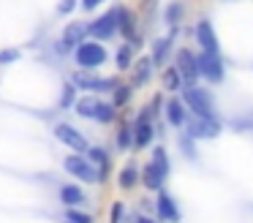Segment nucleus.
I'll use <instances>...</instances> for the list:
<instances>
[{
  "label": "nucleus",
  "instance_id": "nucleus-1",
  "mask_svg": "<svg viewBox=\"0 0 253 223\" xmlns=\"http://www.w3.org/2000/svg\"><path fill=\"white\" fill-rule=\"evenodd\" d=\"M74 109H77L79 117L93 120V123H101V125L115 123V117H117V106H115V103L104 101V98H98V95H84V98H79Z\"/></svg>",
  "mask_w": 253,
  "mask_h": 223
},
{
  "label": "nucleus",
  "instance_id": "nucleus-2",
  "mask_svg": "<svg viewBox=\"0 0 253 223\" xmlns=\"http://www.w3.org/2000/svg\"><path fill=\"white\" fill-rule=\"evenodd\" d=\"M182 103L188 106V112L193 117H202V120H218L215 114V106H212V95L210 90L193 85V87H182Z\"/></svg>",
  "mask_w": 253,
  "mask_h": 223
},
{
  "label": "nucleus",
  "instance_id": "nucleus-3",
  "mask_svg": "<svg viewBox=\"0 0 253 223\" xmlns=\"http://www.w3.org/2000/svg\"><path fill=\"white\" fill-rule=\"evenodd\" d=\"M63 169H66V174H71L74 179H79V182H84V185H98L101 182L98 169L87 161V155L71 152V155L63 158Z\"/></svg>",
  "mask_w": 253,
  "mask_h": 223
},
{
  "label": "nucleus",
  "instance_id": "nucleus-4",
  "mask_svg": "<svg viewBox=\"0 0 253 223\" xmlns=\"http://www.w3.org/2000/svg\"><path fill=\"white\" fill-rule=\"evenodd\" d=\"M117 33H120V5H115L112 11H106L104 16H98L95 22L87 25V36L93 41H101V44L115 38Z\"/></svg>",
  "mask_w": 253,
  "mask_h": 223
},
{
  "label": "nucleus",
  "instance_id": "nucleus-5",
  "mask_svg": "<svg viewBox=\"0 0 253 223\" xmlns=\"http://www.w3.org/2000/svg\"><path fill=\"white\" fill-rule=\"evenodd\" d=\"M74 63L84 71L101 68L106 63V49L101 41H82L77 49H74Z\"/></svg>",
  "mask_w": 253,
  "mask_h": 223
},
{
  "label": "nucleus",
  "instance_id": "nucleus-6",
  "mask_svg": "<svg viewBox=\"0 0 253 223\" xmlns=\"http://www.w3.org/2000/svg\"><path fill=\"white\" fill-rule=\"evenodd\" d=\"M71 85L77 90H84V92H115L120 87V79H104V76H95V74H71Z\"/></svg>",
  "mask_w": 253,
  "mask_h": 223
},
{
  "label": "nucleus",
  "instance_id": "nucleus-7",
  "mask_svg": "<svg viewBox=\"0 0 253 223\" xmlns=\"http://www.w3.org/2000/svg\"><path fill=\"white\" fill-rule=\"evenodd\" d=\"M55 136H57V141H60V144H66L71 152L84 155V152L90 150L84 134H82L79 128H74V125H68V123H57V125H55Z\"/></svg>",
  "mask_w": 253,
  "mask_h": 223
},
{
  "label": "nucleus",
  "instance_id": "nucleus-8",
  "mask_svg": "<svg viewBox=\"0 0 253 223\" xmlns=\"http://www.w3.org/2000/svg\"><path fill=\"white\" fill-rule=\"evenodd\" d=\"M174 68L180 71L182 85L185 87H193L199 79H202V76H199V54H193L191 49H180V52H177Z\"/></svg>",
  "mask_w": 253,
  "mask_h": 223
},
{
  "label": "nucleus",
  "instance_id": "nucleus-9",
  "mask_svg": "<svg viewBox=\"0 0 253 223\" xmlns=\"http://www.w3.org/2000/svg\"><path fill=\"white\" fill-rule=\"evenodd\" d=\"M199 76L204 82H210V85H220L226 79V68H223L220 54H207V52L199 54Z\"/></svg>",
  "mask_w": 253,
  "mask_h": 223
},
{
  "label": "nucleus",
  "instance_id": "nucleus-10",
  "mask_svg": "<svg viewBox=\"0 0 253 223\" xmlns=\"http://www.w3.org/2000/svg\"><path fill=\"white\" fill-rule=\"evenodd\" d=\"M155 218L161 223H180L182 221L180 204H177V199L169 190H158V196H155Z\"/></svg>",
  "mask_w": 253,
  "mask_h": 223
},
{
  "label": "nucleus",
  "instance_id": "nucleus-11",
  "mask_svg": "<svg viewBox=\"0 0 253 223\" xmlns=\"http://www.w3.org/2000/svg\"><path fill=\"white\" fill-rule=\"evenodd\" d=\"M188 139H215L220 134L218 120H202V117H188Z\"/></svg>",
  "mask_w": 253,
  "mask_h": 223
},
{
  "label": "nucleus",
  "instance_id": "nucleus-12",
  "mask_svg": "<svg viewBox=\"0 0 253 223\" xmlns=\"http://www.w3.org/2000/svg\"><path fill=\"white\" fill-rule=\"evenodd\" d=\"M153 139H155L153 120H150L144 112H139L136 123H133V147H136V150H144V147L153 144Z\"/></svg>",
  "mask_w": 253,
  "mask_h": 223
},
{
  "label": "nucleus",
  "instance_id": "nucleus-13",
  "mask_svg": "<svg viewBox=\"0 0 253 223\" xmlns=\"http://www.w3.org/2000/svg\"><path fill=\"white\" fill-rule=\"evenodd\" d=\"M196 41H199V46H202V52L220 54V44H218V36H215V30H212V22H207V19L199 22L196 25Z\"/></svg>",
  "mask_w": 253,
  "mask_h": 223
},
{
  "label": "nucleus",
  "instance_id": "nucleus-14",
  "mask_svg": "<svg viewBox=\"0 0 253 223\" xmlns=\"http://www.w3.org/2000/svg\"><path fill=\"white\" fill-rule=\"evenodd\" d=\"M57 196H60V204L66 207V210L82 207L84 201H87V196H84V190H82V185H79V182H66V185H60Z\"/></svg>",
  "mask_w": 253,
  "mask_h": 223
},
{
  "label": "nucleus",
  "instance_id": "nucleus-15",
  "mask_svg": "<svg viewBox=\"0 0 253 223\" xmlns=\"http://www.w3.org/2000/svg\"><path fill=\"white\" fill-rule=\"evenodd\" d=\"M117 185H120V190H133L136 185H142V169L133 161H128L126 166L117 172Z\"/></svg>",
  "mask_w": 253,
  "mask_h": 223
},
{
  "label": "nucleus",
  "instance_id": "nucleus-16",
  "mask_svg": "<svg viewBox=\"0 0 253 223\" xmlns=\"http://www.w3.org/2000/svg\"><path fill=\"white\" fill-rule=\"evenodd\" d=\"M166 123L171 128H182L188 123V109L182 103V98H169L166 101Z\"/></svg>",
  "mask_w": 253,
  "mask_h": 223
},
{
  "label": "nucleus",
  "instance_id": "nucleus-17",
  "mask_svg": "<svg viewBox=\"0 0 253 223\" xmlns=\"http://www.w3.org/2000/svg\"><path fill=\"white\" fill-rule=\"evenodd\" d=\"M164 182H166V174L161 172L158 166H153V163H144L142 169V185L144 190H153V193H158V190H164Z\"/></svg>",
  "mask_w": 253,
  "mask_h": 223
},
{
  "label": "nucleus",
  "instance_id": "nucleus-18",
  "mask_svg": "<svg viewBox=\"0 0 253 223\" xmlns=\"http://www.w3.org/2000/svg\"><path fill=\"white\" fill-rule=\"evenodd\" d=\"M87 36V25H79V22H74V25H68L66 30H63V41H60V46H66V49H77L79 44H82V38Z\"/></svg>",
  "mask_w": 253,
  "mask_h": 223
},
{
  "label": "nucleus",
  "instance_id": "nucleus-19",
  "mask_svg": "<svg viewBox=\"0 0 253 223\" xmlns=\"http://www.w3.org/2000/svg\"><path fill=\"white\" fill-rule=\"evenodd\" d=\"M84 155H87V161L93 163L95 169H98V174H101V182H104V177H106V172H109V152L104 150V147H90L87 152H84Z\"/></svg>",
  "mask_w": 253,
  "mask_h": 223
},
{
  "label": "nucleus",
  "instance_id": "nucleus-20",
  "mask_svg": "<svg viewBox=\"0 0 253 223\" xmlns=\"http://www.w3.org/2000/svg\"><path fill=\"white\" fill-rule=\"evenodd\" d=\"M150 76H153V60H150V57L136 60V63H133V82H131V87H142V85H147Z\"/></svg>",
  "mask_w": 253,
  "mask_h": 223
},
{
  "label": "nucleus",
  "instance_id": "nucleus-21",
  "mask_svg": "<svg viewBox=\"0 0 253 223\" xmlns=\"http://www.w3.org/2000/svg\"><path fill=\"white\" fill-rule=\"evenodd\" d=\"M120 33L128 38V44H136V22L126 5H120Z\"/></svg>",
  "mask_w": 253,
  "mask_h": 223
},
{
  "label": "nucleus",
  "instance_id": "nucleus-22",
  "mask_svg": "<svg viewBox=\"0 0 253 223\" xmlns=\"http://www.w3.org/2000/svg\"><path fill=\"white\" fill-rule=\"evenodd\" d=\"M169 49H171V38H158L153 44V65H164L166 57H169Z\"/></svg>",
  "mask_w": 253,
  "mask_h": 223
},
{
  "label": "nucleus",
  "instance_id": "nucleus-23",
  "mask_svg": "<svg viewBox=\"0 0 253 223\" xmlns=\"http://www.w3.org/2000/svg\"><path fill=\"white\" fill-rule=\"evenodd\" d=\"M115 65L120 71H128L133 65V44H123L120 49H117V54H115Z\"/></svg>",
  "mask_w": 253,
  "mask_h": 223
},
{
  "label": "nucleus",
  "instance_id": "nucleus-24",
  "mask_svg": "<svg viewBox=\"0 0 253 223\" xmlns=\"http://www.w3.org/2000/svg\"><path fill=\"white\" fill-rule=\"evenodd\" d=\"M161 82H164V87L169 92H174V90H180V87H185L182 85V76H180V71L171 65V68H164V76H161Z\"/></svg>",
  "mask_w": 253,
  "mask_h": 223
},
{
  "label": "nucleus",
  "instance_id": "nucleus-25",
  "mask_svg": "<svg viewBox=\"0 0 253 223\" xmlns=\"http://www.w3.org/2000/svg\"><path fill=\"white\" fill-rule=\"evenodd\" d=\"M150 163L153 166H158L161 172L169 177V172H171V163H169V152H166V147H155L153 150V155H150Z\"/></svg>",
  "mask_w": 253,
  "mask_h": 223
},
{
  "label": "nucleus",
  "instance_id": "nucleus-26",
  "mask_svg": "<svg viewBox=\"0 0 253 223\" xmlns=\"http://www.w3.org/2000/svg\"><path fill=\"white\" fill-rule=\"evenodd\" d=\"M115 144H117V150H131L133 147V125H120L117 128Z\"/></svg>",
  "mask_w": 253,
  "mask_h": 223
},
{
  "label": "nucleus",
  "instance_id": "nucleus-27",
  "mask_svg": "<svg viewBox=\"0 0 253 223\" xmlns=\"http://www.w3.org/2000/svg\"><path fill=\"white\" fill-rule=\"evenodd\" d=\"M66 221L68 223H95V218L87 215L82 207H74V210H66Z\"/></svg>",
  "mask_w": 253,
  "mask_h": 223
},
{
  "label": "nucleus",
  "instance_id": "nucleus-28",
  "mask_svg": "<svg viewBox=\"0 0 253 223\" xmlns=\"http://www.w3.org/2000/svg\"><path fill=\"white\" fill-rule=\"evenodd\" d=\"M77 87H74L71 85V82H66V87H63V95H60V106L63 109H68V106H77V101H79V98H77Z\"/></svg>",
  "mask_w": 253,
  "mask_h": 223
},
{
  "label": "nucleus",
  "instance_id": "nucleus-29",
  "mask_svg": "<svg viewBox=\"0 0 253 223\" xmlns=\"http://www.w3.org/2000/svg\"><path fill=\"white\" fill-rule=\"evenodd\" d=\"M131 92H133L131 85H120L115 90V101H112V103H115V106H126V103L131 101Z\"/></svg>",
  "mask_w": 253,
  "mask_h": 223
},
{
  "label": "nucleus",
  "instance_id": "nucleus-30",
  "mask_svg": "<svg viewBox=\"0 0 253 223\" xmlns=\"http://www.w3.org/2000/svg\"><path fill=\"white\" fill-rule=\"evenodd\" d=\"M126 218V204L123 201H115L112 204V212H109V223H120Z\"/></svg>",
  "mask_w": 253,
  "mask_h": 223
},
{
  "label": "nucleus",
  "instance_id": "nucleus-31",
  "mask_svg": "<svg viewBox=\"0 0 253 223\" xmlns=\"http://www.w3.org/2000/svg\"><path fill=\"white\" fill-rule=\"evenodd\" d=\"M180 16H182V3H171L169 8H166V22H169V25H177Z\"/></svg>",
  "mask_w": 253,
  "mask_h": 223
},
{
  "label": "nucleus",
  "instance_id": "nucleus-32",
  "mask_svg": "<svg viewBox=\"0 0 253 223\" xmlns=\"http://www.w3.org/2000/svg\"><path fill=\"white\" fill-rule=\"evenodd\" d=\"M11 60H19V52H17V49H3V52H0V63H3V65L11 63Z\"/></svg>",
  "mask_w": 253,
  "mask_h": 223
},
{
  "label": "nucleus",
  "instance_id": "nucleus-33",
  "mask_svg": "<svg viewBox=\"0 0 253 223\" xmlns=\"http://www.w3.org/2000/svg\"><path fill=\"white\" fill-rule=\"evenodd\" d=\"M101 3H106V0H82V8L84 11H95Z\"/></svg>",
  "mask_w": 253,
  "mask_h": 223
},
{
  "label": "nucleus",
  "instance_id": "nucleus-34",
  "mask_svg": "<svg viewBox=\"0 0 253 223\" xmlns=\"http://www.w3.org/2000/svg\"><path fill=\"white\" fill-rule=\"evenodd\" d=\"M74 3H77V0H63V3H60V14H71Z\"/></svg>",
  "mask_w": 253,
  "mask_h": 223
},
{
  "label": "nucleus",
  "instance_id": "nucleus-35",
  "mask_svg": "<svg viewBox=\"0 0 253 223\" xmlns=\"http://www.w3.org/2000/svg\"><path fill=\"white\" fill-rule=\"evenodd\" d=\"M133 223H161V221H158V218H147V215H139V218H136V221H133Z\"/></svg>",
  "mask_w": 253,
  "mask_h": 223
},
{
  "label": "nucleus",
  "instance_id": "nucleus-36",
  "mask_svg": "<svg viewBox=\"0 0 253 223\" xmlns=\"http://www.w3.org/2000/svg\"><path fill=\"white\" fill-rule=\"evenodd\" d=\"M63 223H68V221H63Z\"/></svg>",
  "mask_w": 253,
  "mask_h": 223
}]
</instances>
